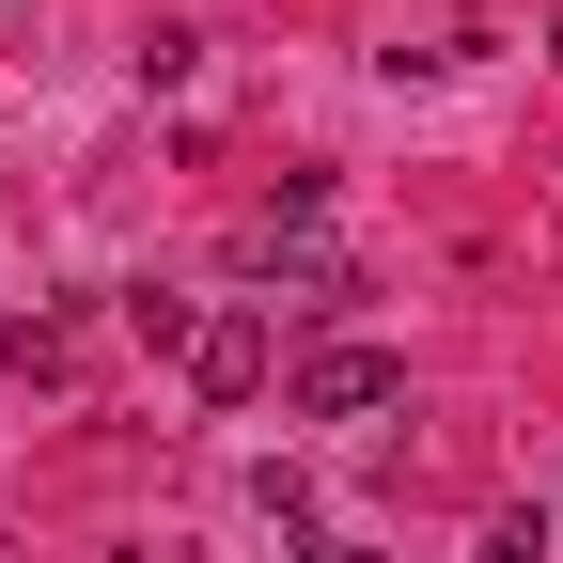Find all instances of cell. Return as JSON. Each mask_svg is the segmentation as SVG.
I'll return each instance as SVG.
<instances>
[{
	"label": "cell",
	"instance_id": "9",
	"mask_svg": "<svg viewBox=\"0 0 563 563\" xmlns=\"http://www.w3.org/2000/svg\"><path fill=\"white\" fill-rule=\"evenodd\" d=\"M0 16H32V0H0Z\"/></svg>",
	"mask_w": 563,
	"mask_h": 563
},
{
	"label": "cell",
	"instance_id": "8",
	"mask_svg": "<svg viewBox=\"0 0 563 563\" xmlns=\"http://www.w3.org/2000/svg\"><path fill=\"white\" fill-rule=\"evenodd\" d=\"M548 548H563V501H548Z\"/></svg>",
	"mask_w": 563,
	"mask_h": 563
},
{
	"label": "cell",
	"instance_id": "7",
	"mask_svg": "<svg viewBox=\"0 0 563 563\" xmlns=\"http://www.w3.org/2000/svg\"><path fill=\"white\" fill-rule=\"evenodd\" d=\"M548 63H563V16H548Z\"/></svg>",
	"mask_w": 563,
	"mask_h": 563
},
{
	"label": "cell",
	"instance_id": "3",
	"mask_svg": "<svg viewBox=\"0 0 563 563\" xmlns=\"http://www.w3.org/2000/svg\"><path fill=\"white\" fill-rule=\"evenodd\" d=\"M188 63H203V32H188V16H157V32H141V95H173Z\"/></svg>",
	"mask_w": 563,
	"mask_h": 563
},
{
	"label": "cell",
	"instance_id": "2",
	"mask_svg": "<svg viewBox=\"0 0 563 563\" xmlns=\"http://www.w3.org/2000/svg\"><path fill=\"white\" fill-rule=\"evenodd\" d=\"M188 391H203V407H251V391H266V313H203V329H188Z\"/></svg>",
	"mask_w": 563,
	"mask_h": 563
},
{
	"label": "cell",
	"instance_id": "4",
	"mask_svg": "<svg viewBox=\"0 0 563 563\" xmlns=\"http://www.w3.org/2000/svg\"><path fill=\"white\" fill-rule=\"evenodd\" d=\"M125 329L157 344V361H188V329H203V313H188V298H157V282H141V298H125Z\"/></svg>",
	"mask_w": 563,
	"mask_h": 563
},
{
	"label": "cell",
	"instance_id": "1",
	"mask_svg": "<svg viewBox=\"0 0 563 563\" xmlns=\"http://www.w3.org/2000/svg\"><path fill=\"white\" fill-rule=\"evenodd\" d=\"M282 407H298V422H376V407H407V361H391V344H298Z\"/></svg>",
	"mask_w": 563,
	"mask_h": 563
},
{
	"label": "cell",
	"instance_id": "5",
	"mask_svg": "<svg viewBox=\"0 0 563 563\" xmlns=\"http://www.w3.org/2000/svg\"><path fill=\"white\" fill-rule=\"evenodd\" d=\"M485 563H548V517H501V532H485Z\"/></svg>",
	"mask_w": 563,
	"mask_h": 563
},
{
	"label": "cell",
	"instance_id": "6",
	"mask_svg": "<svg viewBox=\"0 0 563 563\" xmlns=\"http://www.w3.org/2000/svg\"><path fill=\"white\" fill-rule=\"evenodd\" d=\"M329 563H391V548H329Z\"/></svg>",
	"mask_w": 563,
	"mask_h": 563
}]
</instances>
